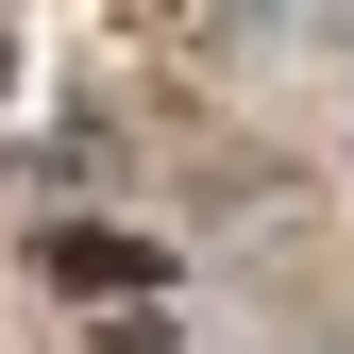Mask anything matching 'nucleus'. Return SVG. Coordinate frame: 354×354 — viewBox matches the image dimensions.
Returning <instances> with one entry per match:
<instances>
[{"label":"nucleus","mask_w":354,"mask_h":354,"mask_svg":"<svg viewBox=\"0 0 354 354\" xmlns=\"http://www.w3.org/2000/svg\"><path fill=\"white\" fill-rule=\"evenodd\" d=\"M51 270H68V287H152V253H136V236H51Z\"/></svg>","instance_id":"obj_1"}]
</instances>
